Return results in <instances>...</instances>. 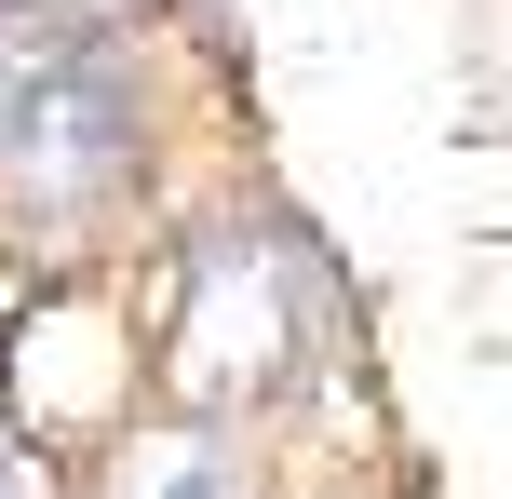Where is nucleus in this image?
<instances>
[{
	"mask_svg": "<svg viewBox=\"0 0 512 499\" xmlns=\"http://www.w3.org/2000/svg\"><path fill=\"white\" fill-rule=\"evenodd\" d=\"M135 176V95L108 68V41L41 14H0V203L81 216Z\"/></svg>",
	"mask_w": 512,
	"mask_h": 499,
	"instance_id": "1",
	"label": "nucleus"
},
{
	"mask_svg": "<svg viewBox=\"0 0 512 499\" xmlns=\"http://www.w3.org/2000/svg\"><path fill=\"white\" fill-rule=\"evenodd\" d=\"M283 365H297V270L270 243H203L189 311H176V392L230 405V392H270Z\"/></svg>",
	"mask_w": 512,
	"mask_h": 499,
	"instance_id": "2",
	"label": "nucleus"
},
{
	"mask_svg": "<svg viewBox=\"0 0 512 499\" xmlns=\"http://www.w3.org/2000/svg\"><path fill=\"white\" fill-rule=\"evenodd\" d=\"M108 499H230V473H216L203 446H149V459H135Z\"/></svg>",
	"mask_w": 512,
	"mask_h": 499,
	"instance_id": "3",
	"label": "nucleus"
},
{
	"mask_svg": "<svg viewBox=\"0 0 512 499\" xmlns=\"http://www.w3.org/2000/svg\"><path fill=\"white\" fill-rule=\"evenodd\" d=\"M0 14H41V27H81V41H108V27H135L149 0H0Z\"/></svg>",
	"mask_w": 512,
	"mask_h": 499,
	"instance_id": "4",
	"label": "nucleus"
},
{
	"mask_svg": "<svg viewBox=\"0 0 512 499\" xmlns=\"http://www.w3.org/2000/svg\"><path fill=\"white\" fill-rule=\"evenodd\" d=\"M0 499H54V473H41V446H27V432H0Z\"/></svg>",
	"mask_w": 512,
	"mask_h": 499,
	"instance_id": "5",
	"label": "nucleus"
}]
</instances>
